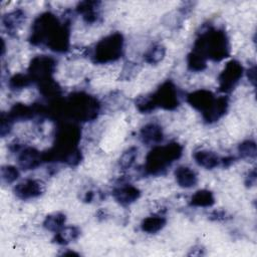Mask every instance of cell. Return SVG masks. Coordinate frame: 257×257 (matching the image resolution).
<instances>
[{"mask_svg": "<svg viewBox=\"0 0 257 257\" xmlns=\"http://www.w3.org/2000/svg\"><path fill=\"white\" fill-rule=\"evenodd\" d=\"M66 222V216L60 212H54L47 215L43 221V227L51 232L56 233L64 227Z\"/></svg>", "mask_w": 257, "mask_h": 257, "instance_id": "603a6c76", "label": "cell"}, {"mask_svg": "<svg viewBox=\"0 0 257 257\" xmlns=\"http://www.w3.org/2000/svg\"><path fill=\"white\" fill-rule=\"evenodd\" d=\"M69 25L61 23L54 14L45 12L39 15L31 27L30 42L33 45H46L55 52H65L69 48Z\"/></svg>", "mask_w": 257, "mask_h": 257, "instance_id": "6da1fadb", "label": "cell"}, {"mask_svg": "<svg viewBox=\"0 0 257 257\" xmlns=\"http://www.w3.org/2000/svg\"><path fill=\"white\" fill-rule=\"evenodd\" d=\"M187 63L189 69L196 72L203 71L207 67V59L195 51H192L188 54Z\"/></svg>", "mask_w": 257, "mask_h": 257, "instance_id": "d4e9b609", "label": "cell"}, {"mask_svg": "<svg viewBox=\"0 0 257 257\" xmlns=\"http://www.w3.org/2000/svg\"><path fill=\"white\" fill-rule=\"evenodd\" d=\"M136 106L142 113H150L157 108L153 94L139 96L136 100Z\"/></svg>", "mask_w": 257, "mask_h": 257, "instance_id": "4316f807", "label": "cell"}, {"mask_svg": "<svg viewBox=\"0 0 257 257\" xmlns=\"http://www.w3.org/2000/svg\"><path fill=\"white\" fill-rule=\"evenodd\" d=\"M31 82H32V80L28 74L17 73L10 77L8 85H9L10 89H12V90H20V89H23V88L27 87L28 85H30Z\"/></svg>", "mask_w": 257, "mask_h": 257, "instance_id": "484cf974", "label": "cell"}, {"mask_svg": "<svg viewBox=\"0 0 257 257\" xmlns=\"http://www.w3.org/2000/svg\"><path fill=\"white\" fill-rule=\"evenodd\" d=\"M80 236V230L75 226H64L57 231L53 237V242L59 245H67Z\"/></svg>", "mask_w": 257, "mask_h": 257, "instance_id": "ffe728a7", "label": "cell"}, {"mask_svg": "<svg viewBox=\"0 0 257 257\" xmlns=\"http://www.w3.org/2000/svg\"><path fill=\"white\" fill-rule=\"evenodd\" d=\"M140 138L147 146H158L164 139L163 128L160 124L155 122L147 123L141 128Z\"/></svg>", "mask_w": 257, "mask_h": 257, "instance_id": "5bb4252c", "label": "cell"}, {"mask_svg": "<svg viewBox=\"0 0 257 257\" xmlns=\"http://www.w3.org/2000/svg\"><path fill=\"white\" fill-rule=\"evenodd\" d=\"M112 196L118 204L122 206H128L140 198L141 191L133 185L124 184L115 188L112 192Z\"/></svg>", "mask_w": 257, "mask_h": 257, "instance_id": "4fadbf2b", "label": "cell"}, {"mask_svg": "<svg viewBox=\"0 0 257 257\" xmlns=\"http://www.w3.org/2000/svg\"><path fill=\"white\" fill-rule=\"evenodd\" d=\"M99 111L98 100L85 93L75 92L62 99L61 114L66 115L75 121H89L97 116Z\"/></svg>", "mask_w": 257, "mask_h": 257, "instance_id": "277c9868", "label": "cell"}, {"mask_svg": "<svg viewBox=\"0 0 257 257\" xmlns=\"http://www.w3.org/2000/svg\"><path fill=\"white\" fill-rule=\"evenodd\" d=\"M166 55V47L161 43L152 45L144 55V59L147 63L157 64L164 59Z\"/></svg>", "mask_w": 257, "mask_h": 257, "instance_id": "cb8c5ba5", "label": "cell"}, {"mask_svg": "<svg viewBox=\"0 0 257 257\" xmlns=\"http://www.w3.org/2000/svg\"><path fill=\"white\" fill-rule=\"evenodd\" d=\"M153 97L156 106L162 107L166 110H173L180 104L178 89L171 80L165 81L157 91L153 93Z\"/></svg>", "mask_w": 257, "mask_h": 257, "instance_id": "ba28073f", "label": "cell"}, {"mask_svg": "<svg viewBox=\"0 0 257 257\" xmlns=\"http://www.w3.org/2000/svg\"><path fill=\"white\" fill-rule=\"evenodd\" d=\"M62 255H75V256H79L78 253L74 252V251H70V252H63Z\"/></svg>", "mask_w": 257, "mask_h": 257, "instance_id": "d590c367", "label": "cell"}, {"mask_svg": "<svg viewBox=\"0 0 257 257\" xmlns=\"http://www.w3.org/2000/svg\"><path fill=\"white\" fill-rule=\"evenodd\" d=\"M194 160L195 162L202 168H205L207 170H212L220 165V158L211 151H198L194 154Z\"/></svg>", "mask_w": 257, "mask_h": 257, "instance_id": "e0dca14e", "label": "cell"}, {"mask_svg": "<svg viewBox=\"0 0 257 257\" xmlns=\"http://www.w3.org/2000/svg\"><path fill=\"white\" fill-rule=\"evenodd\" d=\"M225 216H226V213L223 211H215L212 214V217H214L213 218L214 220H224Z\"/></svg>", "mask_w": 257, "mask_h": 257, "instance_id": "836d02e7", "label": "cell"}, {"mask_svg": "<svg viewBox=\"0 0 257 257\" xmlns=\"http://www.w3.org/2000/svg\"><path fill=\"white\" fill-rule=\"evenodd\" d=\"M256 180H257V177H256V170L253 169L251 172H249L248 176L246 177V181H245V184L247 187H253L255 184H256Z\"/></svg>", "mask_w": 257, "mask_h": 257, "instance_id": "1f68e13d", "label": "cell"}, {"mask_svg": "<svg viewBox=\"0 0 257 257\" xmlns=\"http://www.w3.org/2000/svg\"><path fill=\"white\" fill-rule=\"evenodd\" d=\"M138 157V149L136 147H131L127 150H125L120 158H119V166L122 170H127L133 167V165L136 162V159Z\"/></svg>", "mask_w": 257, "mask_h": 257, "instance_id": "83f0119b", "label": "cell"}, {"mask_svg": "<svg viewBox=\"0 0 257 257\" xmlns=\"http://www.w3.org/2000/svg\"><path fill=\"white\" fill-rule=\"evenodd\" d=\"M25 13L21 9L13 10L9 13H6L2 18V23L8 32H15L24 22Z\"/></svg>", "mask_w": 257, "mask_h": 257, "instance_id": "ac0fdd59", "label": "cell"}, {"mask_svg": "<svg viewBox=\"0 0 257 257\" xmlns=\"http://www.w3.org/2000/svg\"><path fill=\"white\" fill-rule=\"evenodd\" d=\"M166 218L161 215H152L145 218L141 224V229L143 232L149 234H155L161 231L166 225Z\"/></svg>", "mask_w": 257, "mask_h": 257, "instance_id": "7402d4cb", "label": "cell"}, {"mask_svg": "<svg viewBox=\"0 0 257 257\" xmlns=\"http://www.w3.org/2000/svg\"><path fill=\"white\" fill-rule=\"evenodd\" d=\"M247 76H248V79L249 81L255 85V79H256V66L253 65L251 68L248 69L247 71Z\"/></svg>", "mask_w": 257, "mask_h": 257, "instance_id": "d6a6232c", "label": "cell"}, {"mask_svg": "<svg viewBox=\"0 0 257 257\" xmlns=\"http://www.w3.org/2000/svg\"><path fill=\"white\" fill-rule=\"evenodd\" d=\"M98 2L95 1H84L80 2L76 10L82 15V18L87 23H94L98 19Z\"/></svg>", "mask_w": 257, "mask_h": 257, "instance_id": "d6986e66", "label": "cell"}, {"mask_svg": "<svg viewBox=\"0 0 257 257\" xmlns=\"http://www.w3.org/2000/svg\"><path fill=\"white\" fill-rule=\"evenodd\" d=\"M215 204V198L211 191L203 189L195 192L190 199V205L199 208L212 207Z\"/></svg>", "mask_w": 257, "mask_h": 257, "instance_id": "44dd1931", "label": "cell"}, {"mask_svg": "<svg viewBox=\"0 0 257 257\" xmlns=\"http://www.w3.org/2000/svg\"><path fill=\"white\" fill-rule=\"evenodd\" d=\"M123 52V36L119 32H113L99 40L91 54L95 63H108L117 60Z\"/></svg>", "mask_w": 257, "mask_h": 257, "instance_id": "8992f818", "label": "cell"}, {"mask_svg": "<svg viewBox=\"0 0 257 257\" xmlns=\"http://www.w3.org/2000/svg\"><path fill=\"white\" fill-rule=\"evenodd\" d=\"M93 198H94V194H93L91 191H89V192H87V193L85 194L83 200H84L85 202H91V201L93 200Z\"/></svg>", "mask_w": 257, "mask_h": 257, "instance_id": "e575fe53", "label": "cell"}, {"mask_svg": "<svg viewBox=\"0 0 257 257\" xmlns=\"http://www.w3.org/2000/svg\"><path fill=\"white\" fill-rule=\"evenodd\" d=\"M44 190L43 182L35 179H25L14 187V194L21 200H30L41 196Z\"/></svg>", "mask_w": 257, "mask_h": 257, "instance_id": "30bf717a", "label": "cell"}, {"mask_svg": "<svg viewBox=\"0 0 257 257\" xmlns=\"http://www.w3.org/2000/svg\"><path fill=\"white\" fill-rule=\"evenodd\" d=\"M238 153L243 159H255L257 154L256 143L251 140L244 141L238 147Z\"/></svg>", "mask_w": 257, "mask_h": 257, "instance_id": "f1b7e54d", "label": "cell"}, {"mask_svg": "<svg viewBox=\"0 0 257 257\" xmlns=\"http://www.w3.org/2000/svg\"><path fill=\"white\" fill-rule=\"evenodd\" d=\"M175 178L178 185L185 189H190L197 185L198 177L195 171L186 166H180L175 171Z\"/></svg>", "mask_w": 257, "mask_h": 257, "instance_id": "9a60e30c", "label": "cell"}, {"mask_svg": "<svg viewBox=\"0 0 257 257\" xmlns=\"http://www.w3.org/2000/svg\"><path fill=\"white\" fill-rule=\"evenodd\" d=\"M216 100L215 94L207 89L195 90L187 95L188 103L195 109L202 112V115L207 113L213 106Z\"/></svg>", "mask_w": 257, "mask_h": 257, "instance_id": "8fae6325", "label": "cell"}, {"mask_svg": "<svg viewBox=\"0 0 257 257\" xmlns=\"http://www.w3.org/2000/svg\"><path fill=\"white\" fill-rule=\"evenodd\" d=\"M228 105H229V102H228L227 96L223 95V96L216 97V100L213 106L210 108V110L207 113L203 114L204 120H206L209 123L217 121L226 113L228 109Z\"/></svg>", "mask_w": 257, "mask_h": 257, "instance_id": "2e32d148", "label": "cell"}, {"mask_svg": "<svg viewBox=\"0 0 257 257\" xmlns=\"http://www.w3.org/2000/svg\"><path fill=\"white\" fill-rule=\"evenodd\" d=\"M193 51L201 54L206 59L221 61L230 54V44L223 30L210 27L200 33L196 39Z\"/></svg>", "mask_w": 257, "mask_h": 257, "instance_id": "3957f363", "label": "cell"}, {"mask_svg": "<svg viewBox=\"0 0 257 257\" xmlns=\"http://www.w3.org/2000/svg\"><path fill=\"white\" fill-rule=\"evenodd\" d=\"M56 68V61L48 55L35 56L28 67V75L32 81L37 83L52 78Z\"/></svg>", "mask_w": 257, "mask_h": 257, "instance_id": "52a82bcc", "label": "cell"}, {"mask_svg": "<svg viewBox=\"0 0 257 257\" xmlns=\"http://www.w3.org/2000/svg\"><path fill=\"white\" fill-rule=\"evenodd\" d=\"M182 154L183 147L177 142L165 146H155L147 155L145 170L150 175H162L168 167L181 158Z\"/></svg>", "mask_w": 257, "mask_h": 257, "instance_id": "5b68a950", "label": "cell"}, {"mask_svg": "<svg viewBox=\"0 0 257 257\" xmlns=\"http://www.w3.org/2000/svg\"><path fill=\"white\" fill-rule=\"evenodd\" d=\"M13 120L9 117L8 113L2 112L0 117V135L2 138H4L6 135H8L11 132Z\"/></svg>", "mask_w": 257, "mask_h": 257, "instance_id": "4dcf8cb0", "label": "cell"}, {"mask_svg": "<svg viewBox=\"0 0 257 257\" xmlns=\"http://www.w3.org/2000/svg\"><path fill=\"white\" fill-rule=\"evenodd\" d=\"M81 131L75 123L64 122L58 126L55 136L53 148L42 153L44 162H63L76 151H78V143L80 141Z\"/></svg>", "mask_w": 257, "mask_h": 257, "instance_id": "7a4b0ae2", "label": "cell"}, {"mask_svg": "<svg viewBox=\"0 0 257 257\" xmlns=\"http://www.w3.org/2000/svg\"><path fill=\"white\" fill-rule=\"evenodd\" d=\"M19 171L16 167L6 165L1 168V179L6 184H12L19 178Z\"/></svg>", "mask_w": 257, "mask_h": 257, "instance_id": "f546056e", "label": "cell"}, {"mask_svg": "<svg viewBox=\"0 0 257 257\" xmlns=\"http://www.w3.org/2000/svg\"><path fill=\"white\" fill-rule=\"evenodd\" d=\"M42 162H44L42 154L32 147L22 149L18 156V166L24 171L34 170L39 167Z\"/></svg>", "mask_w": 257, "mask_h": 257, "instance_id": "7c38bea8", "label": "cell"}, {"mask_svg": "<svg viewBox=\"0 0 257 257\" xmlns=\"http://www.w3.org/2000/svg\"><path fill=\"white\" fill-rule=\"evenodd\" d=\"M243 72V66L239 61L234 59L228 61L218 77L220 91L225 93L232 91L242 78Z\"/></svg>", "mask_w": 257, "mask_h": 257, "instance_id": "9c48e42d", "label": "cell"}]
</instances>
